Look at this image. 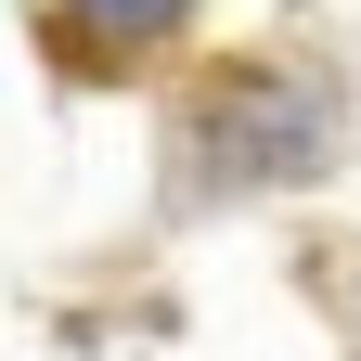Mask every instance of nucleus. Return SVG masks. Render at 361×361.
<instances>
[{
  "instance_id": "obj_1",
  "label": "nucleus",
  "mask_w": 361,
  "mask_h": 361,
  "mask_svg": "<svg viewBox=\"0 0 361 361\" xmlns=\"http://www.w3.org/2000/svg\"><path fill=\"white\" fill-rule=\"evenodd\" d=\"M52 26L78 39V52H142V39L180 26V0H52Z\"/></svg>"
}]
</instances>
